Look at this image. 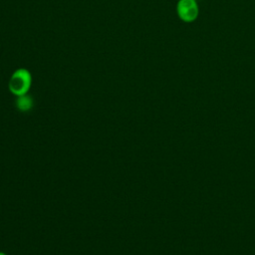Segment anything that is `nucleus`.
Instances as JSON below:
<instances>
[{
    "instance_id": "obj_1",
    "label": "nucleus",
    "mask_w": 255,
    "mask_h": 255,
    "mask_svg": "<svg viewBox=\"0 0 255 255\" xmlns=\"http://www.w3.org/2000/svg\"><path fill=\"white\" fill-rule=\"evenodd\" d=\"M31 75L25 69H19L12 75L9 81V90L15 96L26 95L31 86Z\"/></svg>"
},
{
    "instance_id": "obj_2",
    "label": "nucleus",
    "mask_w": 255,
    "mask_h": 255,
    "mask_svg": "<svg viewBox=\"0 0 255 255\" xmlns=\"http://www.w3.org/2000/svg\"><path fill=\"white\" fill-rule=\"evenodd\" d=\"M179 16L185 21H192L197 16V6L194 0H180L177 6Z\"/></svg>"
},
{
    "instance_id": "obj_3",
    "label": "nucleus",
    "mask_w": 255,
    "mask_h": 255,
    "mask_svg": "<svg viewBox=\"0 0 255 255\" xmlns=\"http://www.w3.org/2000/svg\"><path fill=\"white\" fill-rule=\"evenodd\" d=\"M16 106L19 111L27 112V111L31 110V108L33 107V100L31 97H29L27 95L19 96L16 101Z\"/></svg>"
},
{
    "instance_id": "obj_4",
    "label": "nucleus",
    "mask_w": 255,
    "mask_h": 255,
    "mask_svg": "<svg viewBox=\"0 0 255 255\" xmlns=\"http://www.w3.org/2000/svg\"><path fill=\"white\" fill-rule=\"evenodd\" d=\"M0 255H6V254H4L3 252H0Z\"/></svg>"
}]
</instances>
